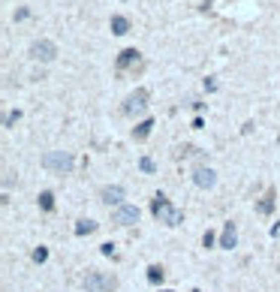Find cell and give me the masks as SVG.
Listing matches in <instances>:
<instances>
[{
    "mask_svg": "<svg viewBox=\"0 0 280 292\" xmlns=\"http://www.w3.org/2000/svg\"><path fill=\"white\" fill-rule=\"evenodd\" d=\"M151 214L157 217L160 223H166V226H181V223H184V211H178L163 193H157V196H154V202H151Z\"/></svg>",
    "mask_w": 280,
    "mask_h": 292,
    "instance_id": "1",
    "label": "cell"
},
{
    "mask_svg": "<svg viewBox=\"0 0 280 292\" xmlns=\"http://www.w3.org/2000/svg\"><path fill=\"white\" fill-rule=\"evenodd\" d=\"M72 166H75V160H72V154H66V151H49V154L43 157V169L52 172V175H69Z\"/></svg>",
    "mask_w": 280,
    "mask_h": 292,
    "instance_id": "2",
    "label": "cell"
},
{
    "mask_svg": "<svg viewBox=\"0 0 280 292\" xmlns=\"http://www.w3.org/2000/svg\"><path fill=\"white\" fill-rule=\"evenodd\" d=\"M117 280L114 274H103V271H88L85 274V289L88 292H114Z\"/></svg>",
    "mask_w": 280,
    "mask_h": 292,
    "instance_id": "3",
    "label": "cell"
},
{
    "mask_svg": "<svg viewBox=\"0 0 280 292\" xmlns=\"http://www.w3.org/2000/svg\"><path fill=\"white\" fill-rule=\"evenodd\" d=\"M148 99H151V94L145 91V88H136L130 97H127V102H124V115H142L145 108H148Z\"/></svg>",
    "mask_w": 280,
    "mask_h": 292,
    "instance_id": "4",
    "label": "cell"
},
{
    "mask_svg": "<svg viewBox=\"0 0 280 292\" xmlns=\"http://www.w3.org/2000/svg\"><path fill=\"white\" fill-rule=\"evenodd\" d=\"M112 223H117V226H133V223H139V208L136 205H117L114 211H112Z\"/></svg>",
    "mask_w": 280,
    "mask_h": 292,
    "instance_id": "5",
    "label": "cell"
},
{
    "mask_svg": "<svg viewBox=\"0 0 280 292\" xmlns=\"http://www.w3.org/2000/svg\"><path fill=\"white\" fill-rule=\"evenodd\" d=\"M55 54H57V46H55L52 40H36V43L30 46V57H33V60L52 63V60H55Z\"/></svg>",
    "mask_w": 280,
    "mask_h": 292,
    "instance_id": "6",
    "label": "cell"
},
{
    "mask_svg": "<svg viewBox=\"0 0 280 292\" xmlns=\"http://www.w3.org/2000/svg\"><path fill=\"white\" fill-rule=\"evenodd\" d=\"M133 66H142V51L124 49L121 54H117V60H114V69H117V72H127V69H133Z\"/></svg>",
    "mask_w": 280,
    "mask_h": 292,
    "instance_id": "7",
    "label": "cell"
},
{
    "mask_svg": "<svg viewBox=\"0 0 280 292\" xmlns=\"http://www.w3.org/2000/svg\"><path fill=\"white\" fill-rule=\"evenodd\" d=\"M193 184H196V187H202V190H211V187L217 184L214 169H208V166H196V169H193Z\"/></svg>",
    "mask_w": 280,
    "mask_h": 292,
    "instance_id": "8",
    "label": "cell"
},
{
    "mask_svg": "<svg viewBox=\"0 0 280 292\" xmlns=\"http://www.w3.org/2000/svg\"><path fill=\"white\" fill-rule=\"evenodd\" d=\"M100 202H106V205H124V187L121 184H109V187H103L100 190Z\"/></svg>",
    "mask_w": 280,
    "mask_h": 292,
    "instance_id": "9",
    "label": "cell"
},
{
    "mask_svg": "<svg viewBox=\"0 0 280 292\" xmlns=\"http://www.w3.org/2000/svg\"><path fill=\"white\" fill-rule=\"evenodd\" d=\"M235 238H238V235H235V223L229 220V223L223 226V235H220V247H223V250H232V247H235Z\"/></svg>",
    "mask_w": 280,
    "mask_h": 292,
    "instance_id": "10",
    "label": "cell"
},
{
    "mask_svg": "<svg viewBox=\"0 0 280 292\" xmlns=\"http://www.w3.org/2000/svg\"><path fill=\"white\" fill-rule=\"evenodd\" d=\"M112 33L114 36H124V33H130V18H124V15H112Z\"/></svg>",
    "mask_w": 280,
    "mask_h": 292,
    "instance_id": "11",
    "label": "cell"
},
{
    "mask_svg": "<svg viewBox=\"0 0 280 292\" xmlns=\"http://www.w3.org/2000/svg\"><path fill=\"white\" fill-rule=\"evenodd\" d=\"M274 211V190H268L259 202H256V214H262V217H268Z\"/></svg>",
    "mask_w": 280,
    "mask_h": 292,
    "instance_id": "12",
    "label": "cell"
},
{
    "mask_svg": "<svg viewBox=\"0 0 280 292\" xmlns=\"http://www.w3.org/2000/svg\"><path fill=\"white\" fill-rule=\"evenodd\" d=\"M151 127H154V121H151V118H145L142 124H136V127H133V139H136V142H145V139L151 136Z\"/></svg>",
    "mask_w": 280,
    "mask_h": 292,
    "instance_id": "13",
    "label": "cell"
},
{
    "mask_svg": "<svg viewBox=\"0 0 280 292\" xmlns=\"http://www.w3.org/2000/svg\"><path fill=\"white\" fill-rule=\"evenodd\" d=\"M175 157L181 160V157H199V160H205V151H199L196 145H181V148L175 151Z\"/></svg>",
    "mask_w": 280,
    "mask_h": 292,
    "instance_id": "14",
    "label": "cell"
},
{
    "mask_svg": "<svg viewBox=\"0 0 280 292\" xmlns=\"http://www.w3.org/2000/svg\"><path fill=\"white\" fill-rule=\"evenodd\" d=\"M91 232H97V223L94 220H78L75 223V235L82 238V235H91Z\"/></svg>",
    "mask_w": 280,
    "mask_h": 292,
    "instance_id": "15",
    "label": "cell"
},
{
    "mask_svg": "<svg viewBox=\"0 0 280 292\" xmlns=\"http://www.w3.org/2000/svg\"><path fill=\"white\" fill-rule=\"evenodd\" d=\"M39 208H43V211H55V193L52 190L39 193Z\"/></svg>",
    "mask_w": 280,
    "mask_h": 292,
    "instance_id": "16",
    "label": "cell"
},
{
    "mask_svg": "<svg viewBox=\"0 0 280 292\" xmlns=\"http://www.w3.org/2000/svg\"><path fill=\"white\" fill-rule=\"evenodd\" d=\"M163 277H166V271L160 268V265H151V268H148V280H151L154 286H157V283H163Z\"/></svg>",
    "mask_w": 280,
    "mask_h": 292,
    "instance_id": "17",
    "label": "cell"
},
{
    "mask_svg": "<svg viewBox=\"0 0 280 292\" xmlns=\"http://www.w3.org/2000/svg\"><path fill=\"white\" fill-rule=\"evenodd\" d=\"M139 169H142L145 175H154V172H157V166H154L151 157H142V160H139Z\"/></svg>",
    "mask_w": 280,
    "mask_h": 292,
    "instance_id": "18",
    "label": "cell"
},
{
    "mask_svg": "<svg viewBox=\"0 0 280 292\" xmlns=\"http://www.w3.org/2000/svg\"><path fill=\"white\" fill-rule=\"evenodd\" d=\"M46 259H49V247H36V250H33V262L43 265Z\"/></svg>",
    "mask_w": 280,
    "mask_h": 292,
    "instance_id": "19",
    "label": "cell"
},
{
    "mask_svg": "<svg viewBox=\"0 0 280 292\" xmlns=\"http://www.w3.org/2000/svg\"><path fill=\"white\" fill-rule=\"evenodd\" d=\"M18 118H21V112H18V108H15V112H9V115L3 118V127H12V124H15Z\"/></svg>",
    "mask_w": 280,
    "mask_h": 292,
    "instance_id": "20",
    "label": "cell"
},
{
    "mask_svg": "<svg viewBox=\"0 0 280 292\" xmlns=\"http://www.w3.org/2000/svg\"><path fill=\"white\" fill-rule=\"evenodd\" d=\"M100 250H103V256H114V244H112V241L100 244Z\"/></svg>",
    "mask_w": 280,
    "mask_h": 292,
    "instance_id": "21",
    "label": "cell"
},
{
    "mask_svg": "<svg viewBox=\"0 0 280 292\" xmlns=\"http://www.w3.org/2000/svg\"><path fill=\"white\" fill-rule=\"evenodd\" d=\"M202 247H214V232H211V229L202 235Z\"/></svg>",
    "mask_w": 280,
    "mask_h": 292,
    "instance_id": "22",
    "label": "cell"
},
{
    "mask_svg": "<svg viewBox=\"0 0 280 292\" xmlns=\"http://www.w3.org/2000/svg\"><path fill=\"white\" fill-rule=\"evenodd\" d=\"M27 15H30V9H27V6H21V9H18V12H15V21H24V18H27Z\"/></svg>",
    "mask_w": 280,
    "mask_h": 292,
    "instance_id": "23",
    "label": "cell"
},
{
    "mask_svg": "<svg viewBox=\"0 0 280 292\" xmlns=\"http://www.w3.org/2000/svg\"><path fill=\"white\" fill-rule=\"evenodd\" d=\"M205 91H217V82L214 79H205Z\"/></svg>",
    "mask_w": 280,
    "mask_h": 292,
    "instance_id": "24",
    "label": "cell"
},
{
    "mask_svg": "<svg viewBox=\"0 0 280 292\" xmlns=\"http://www.w3.org/2000/svg\"><path fill=\"white\" fill-rule=\"evenodd\" d=\"M160 292H172V289H160Z\"/></svg>",
    "mask_w": 280,
    "mask_h": 292,
    "instance_id": "25",
    "label": "cell"
},
{
    "mask_svg": "<svg viewBox=\"0 0 280 292\" xmlns=\"http://www.w3.org/2000/svg\"><path fill=\"white\" fill-rule=\"evenodd\" d=\"M193 292H202V289H193Z\"/></svg>",
    "mask_w": 280,
    "mask_h": 292,
    "instance_id": "26",
    "label": "cell"
}]
</instances>
